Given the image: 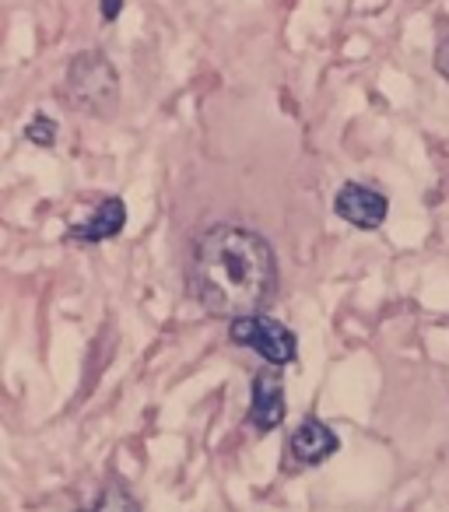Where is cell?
<instances>
[{
	"label": "cell",
	"instance_id": "2",
	"mask_svg": "<svg viewBox=\"0 0 449 512\" xmlns=\"http://www.w3.org/2000/svg\"><path fill=\"white\" fill-rule=\"evenodd\" d=\"M64 102L74 113L109 116L120 106V74L113 60L102 50H81L67 64L64 74Z\"/></svg>",
	"mask_w": 449,
	"mask_h": 512
},
{
	"label": "cell",
	"instance_id": "9",
	"mask_svg": "<svg viewBox=\"0 0 449 512\" xmlns=\"http://www.w3.org/2000/svg\"><path fill=\"white\" fill-rule=\"evenodd\" d=\"M57 120H50V116H43L39 113L36 120L29 123V127H25V137H29L32 144H39V148H50L53 141H57Z\"/></svg>",
	"mask_w": 449,
	"mask_h": 512
},
{
	"label": "cell",
	"instance_id": "4",
	"mask_svg": "<svg viewBox=\"0 0 449 512\" xmlns=\"http://www.w3.org/2000/svg\"><path fill=\"white\" fill-rule=\"evenodd\" d=\"M334 211L341 214L348 225L362 228V232H376L386 221V214H390V204H386V197L376 186L344 183L341 190L334 193Z\"/></svg>",
	"mask_w": 449,
	"mask_h": 512
},
{
	"label": "cell",
	"instance_id": "8",
	"mask_svg": "<svg viewBox=\"0 0 449 512\" xmlns=\"http://www.w3.org/2000/svg\"><path fill=\"white\" fill-rule=\"evenodd\" d=\"M95 512H141V505H137V498L130 495L120 481H113L102 488L99 502H95Z\"/></svg>",
	"mask_w": 449,
	"mask_h": 512
},
{
	"label": "cell",
	"instance_id": "10",
	"mask_svg": "<svg viewBox=\"0 0 449 512\" xmlns=\"http://www.w3.org/2000/svg\"><path fill=\"white\" fill-rule=\"evenodd\" d=\"M435 71H439L442 78H449V39L439 46V53H435Z\"/></svg>",
	"mask_w": 449,
	"mask_h": 512
},
{
	"label": "cell",
	"instance_id": "5",
	"mask_svg": "<svg viewBox=\"0 0 449 512\" xmlns=\"http://www.w3.org/2000/svg\"><path fill=\"white\" fill-rule=\"evenodd\" d=\"M285 421V383L274 365L260 369L253 376V397H250V425L257 432H271Z\"/></svg>",
	"mask_w": 449,
	"mask_h": 512
},
{
	"label": "cell",
	"instance_id": "3",
	"mask_svg": "<svg viewBox=\"0 0 449 512\" xmlns=\"http://www.w3.org/2000/svg\"><path fill=\"white\" fill-rule=\"evenodd\" d=\"M229 337L239 348H253L257 355H264V362L274 365V369H285V365H292L295 355H299L295 334L285 323L271 320V316H243V320H232Z\"/></svg>",
	"mask_w": 449,
	"mask_h": 512
},
{
	"label": "cell",
	"instance_id": "6",
	"mask_svg": "<svg viewBox=\"0 0 449 512\" xmlns=\"http://www.w3.org/2000/svg\"><path fill=\"white\" fill-rule=\"evenodd\" d=\"M123 225H127V204H123L120 197H106V200H99V207H95L92 218L81 221V225H71V239L109 242L123 232Z\"/></svg>",
	"mask_w": 449,
	"mask_h": 512
},
{
	"label": "cell",
	"instance_id": "7",
	"mask_svg": "<svg viewBox=\"0 0 449 512\" xmlns=\"http://www.w3.org/2000/svg\"><path fill=\"white\" fill-rule=\"evenodd\" d=\"M337 446H341L337 435L316 418L302 421L292 432V453H295V460H302V463H323L327 456L337 453Z\"/></svg>",
	"mask_w": 449,
	"mask_h": 512
},
{
	"label": "cell",
	"instance_id": "11",
	"mask_svg": "<svg viewBox=\"0 0 449 512\" xmlns=\"http://www.w3.org/2000/svg\"><path fill=\"white\" fill-rule=\"evenodd\" d=\"M120 11H123V0H102V18H106V22H116Z\"/></svg>",
	"mask_w": 449,
	"mask_h": 512
},
{
	"label": "cell",
	"instance_id": "1",
	"mask_svg": "<svg viewBox=\"0 0 449 512\" xmlns=\"http://www.w3.org/2000/svg\"><path fill=\"white\" fill-rule=\"evenodd\" d=\"M190 295L218 320L260 316L278 292V260L271 242L246 225H211L190 253Z\"/></svg>",
	"mask_w": 449,
	"mask_h": 512
}]
</instances>
